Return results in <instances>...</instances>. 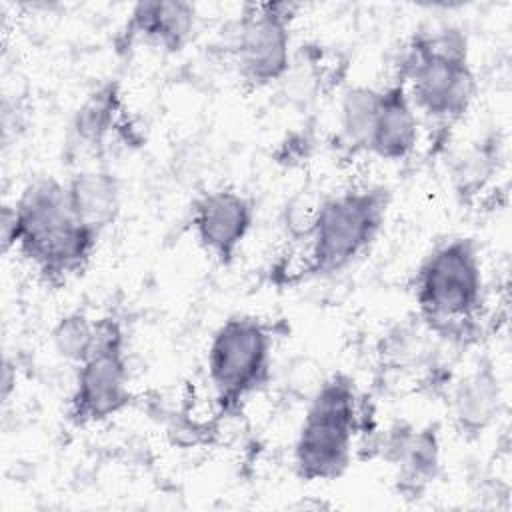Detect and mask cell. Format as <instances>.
Here are the masks:
<instances>
[{
	"label": "cell",
	"instance_id": "30bf717a",
	"mask_svg": "<svg viewBox=\"0 0 512 512\" xmlns=\"http://www.w3.org/2000/svg\"><path fill=\"white\" fill-rule=\"evenodd\" d=\"M196 6L182 0H144L132 6L124 26L128 42L176 54L196 32Z\"/></svg>",
	"mask_w": 512,
	"mask_h": 512
},
{
	"label": "cell",
	"instance_id": "6da1fadb",
	"mask_svg": "<svg viewBox=\"0 0 512 512\" xmlns=\"http://www.w3.org/2000/svg\"><path fill=\"white\" fill-rule=\"evenodd\" d=\"M0 240L4 252L16 250L46 284L62 286L88 268L100 236L76 218L66 182L44 176L2 208Z\"/></svg>",
	"mask_w": 512,
	"mask_h": 512
},
{
	"label": "cell",
	"instance_id": "5bb4252c",
	"mask_svg": "<svg viewBox=\"0 0 512 512\" xmlns=\"http://www.w3.org/2000/svg\"><path fill=\"white\" fill-rule=\"evenodd\" d=\"M66 192L76 218L102 236L110 228L122 206L118 178L104 168H86L66 180Z\"/></svg>",
	"mask_w": 512,
	"mask_h": 512
},
{
	"label": "cell",
	"instance_id": "52a82bcc",
	"mask_svg": "<svg viewBox=\"0 0 512 512\" xmlns=\"http://www.w3.org/2000/svg\"><path fill=\"white\" fill-rule=\"evenodd\" d=\"M126 334L116 316L96 320L92 352L76 366L68 398V420L78 426L100 424L120 414L132 400Z\"/></svg>",
	"mask_w": 512,
	"mask_h": 512
},
{
	"label": "cell",
	"instance_id": "277c9868",
	"mask_svg": "<svg viewBox=\"0 0 512 512\" xmlns=\"http://www.w3.org/2000/svg\"><path fill=\"white\" fill-rule=\"evenodd\" d=\"M390 198L386 186L370 184L322 200L310 218L302 278L332 276L354 264L382 232Z\"/></svg>",
	"mask_w": 512,
	"mask_h": 512
},
{
	"label": "cell",
	"instance_id": "9a60e30c",
	"mask_svg": "<svg viewBox=\"0 0 512 512\" xmlns=\"http://www.w3.org/2000/svg\"><path fill=\"white\" fill-rule=\"evenodd\" d=\"M126 114L118 80H106L82 100L72 118V134L82 148L100 152L112 134L122 130Z\"/></svg>",
	"mask_w": 512,
	"mask_h": 512
},
{
	"label": "cell",
	"instance_id": "7c38bea8",
	"mask_svg": "<svg viewBox=\"0 0 512 512\" xmlns=\"http://www.w3.org/2000/svg\"><path fill=\"white\" fill-rule=\"evenodd\" d=\"M382 456L400 468L398 478L404 490H422L440 470V438L436 426L414 428L392 426L382 438Z\"/></svg>",
	"mask_w": 512,
	"mask_h": 512
},
{
	"label": "cell",
	"instance_id": "2e32d148",
	"mask_svg": "<svg viewBox=\"0 0 512 512\" xmlns=\"http://www.w3.org/2000/svg\"><path fill=\"white\" fill-rule=\"evenodd\" d=\"M380 102V88L356 84L344 90L340 100V130L344 142L354 152H368L376 112Z\"/></svg>",
	"mask_w": 512,
	"mask_h": 512
},
{
	"label": "cell",
	"instance_id": "ba28073f",
	"mask_svg": "<svg viewBox=\"0 0 512 512\" xmlns=\"http://www.w3.org/2000/svg\"><path fill=\"white\" fill-rule=\"evenodd\" d=\"M300 12L294 2L244 4L236 22L232 56L240 80L266 88L282 80L292 66V24Z\"/></svg>",
	"mask_w": 512,
	"mask_h": 512
},
{
	"label": "cell",
	"instance_id": "8992f818",
	"mask_svg": "<svg viewBox=\"0 0 512 512\" xmlns=\"http://www.w3.org/2000/svg\"><path fill=\"white\" fill-rule=\"evenodd\" d=\"M272 334L254 316H230L212 334L206 372L218 406L236 410L270 378Z\"/></svg>",
	"mask_w": 512,
	"mask_h": 512
},
{
	"label": "cell",
	"instance_id": "9c48e42d",
	"mask_svg": "<svg viewBox=\"0 0 512 512\" xmlns=\"http://www.w3.org/2000/svg\"><path fill=\"white\" fill-rule=\"evenodd\" d=\"M254 224V202L234 190L216 188L192 202L190 226L198 246L218 266H230Z\"/></svg>",
	"mask_w": 512,
	"mask_h": 512
},
{
	"label": "cell",
	"instance_id": "7a4b0ae2",
	"mask_svg": "<svg viewBox=\"0 0 512 512\" xmlns=\"http://www.w3.org/2000/svg\"><path fill=\"white\" fill-rule=\"evenodd\" d=\"M396 78L416 112L442 126L466 116L478 88L468 40L452 26L414 32L400 56Z\"/></svg>",
	"mask_w": 512,
	"mask_h": 512
},
{
	"label": "cell",
	"instance_id": "e0dca14e",
	"mask_svg": "<svg viewBox=\"0 0 512 512\" xmlns=\"http://www.w3.org/2000/svg\"><path fill=\"white\" fill-rule=\"evenodd\" d=\"M56 354L78 366L94 348L96 342V320L82 310H72L58 318L50 332Z\"/></svg>",
	"mask_w": 512,
	"mask_h": 512
},
{
	"label": "cell",
	"instance_id": "8fae6325",
	"mask_svg": "<svg viewBox=\"0 0 512 512\" xmlns=\"http://www.w3.org/2000/svg\"><path fill=\"white\" fill-rule=\"evenodd\" d=\"M418 136V112L410 102L404 84L394 78L380 88V102L368 154L386 162H400L414 152Z\"/></svg>",
	"mask_w": 512,
	"mask_h": 512
},
{
	"label": "cell",
	"instance_id": "5b68a950",
	"mask_svg": "<svg viewBox=\"0 0 512 512\" xmlns=\"http://www.w3.org/2000/svg\"><path fill=\"white\" fill-rule=\"evenodd\" d=\"M364 426V406L354 380L332 374L312 396L294 440V470L306 482H328L346 474L354 440Z\"/></svg>",
	"mask_w": 512,
	"mask_h": 512
},
{
	"label": "cell",
	"instance_id": "3957f363",
	"mask_svg": "<svg viewBox=\"0 0 512 512\" xmlns=\"http://www.w3.org/2000/svg\"><path fill=\"white\" fill-rule=\"evenodd\" d=\"M414 302L424 324L438 336L466 340L474 334L484 304V276L472 238L434 246L414 274Z\"/></svg>",
	"mask_w": 512,
	"mask_h": 512
},
{
	"label": "cell",
	"instance_id": "4fadbf2b",
	"mask_svg": "<svg viewBox=\"0 0 512 512\" xmlns=\"http://www.w3.org/2000/svg\"><path fill=\"white\" fill-rule=\"evenodd\" d=\"M502 386L492 362H480L450 392V412L460 434L476 438L492 426L500 412Z\"/></svg>",
	"mask_w": 512,
	"mask_h": 512
}]
</instances>
